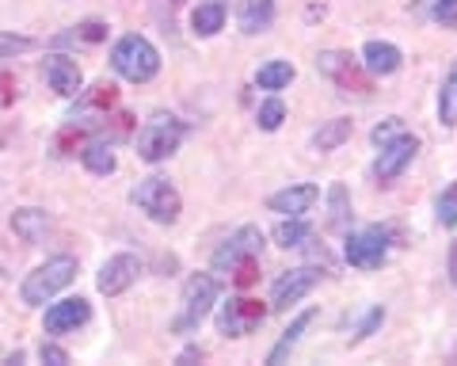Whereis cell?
<instances>
[{"mask_svg":"<svg viewBox=\"0 0 457 366\" xmlns=\"http://www.w3.org/2000/svg\"><path fill=\"white\" fill-rule=\"evenodd\" d=\"M111 65H114V73L126 77L130 84H145L161 69V54H156V46L145 35H122L111 50Z\"/></svg>","mask_w":457,"mask_h":366,"instance_id":"obj_1","label":"cell"},{"mask_svg":"<svg viewBox=\"0 0 457 366\" xmlns=\"http://www.w3.org/2000/svg\"><path fill=\"white\" fill-rule=\"evenodd\" d=\"M73 279H77V260L73 256H54L23 279L20 298H23V305H46L54 294H62Z\"/></svg>","mask_w":457,"mask_h":366,"instance_id":"obj_2","label":"cell"},{"mask_svg":"<svg viewBox=\"0 0 457 366\" xmlns=\"http://www.w3.org/2000/svg\"><path fill=\"white\" fill-rule=\"evenodd\" d=\"M179 142H183V122L176 115H153L137 134V157L156 164L171 157L179 149Z\"/></svg>","mask_w":457,"mask_h":366,"instance_id":"obj_3","label":"cell"},{"mask_svg":"<svg viewBox=\"0 0 457 366\" xmlns=\"http://www.w3.org/2000/svg\"><path fill=\"white\" fill-rule=\"evenodd\" d=\"M114 100H119V92H114V84L99 80L92 84V88H80L77 92V107L69 111V126H77V130H96V126H107V111L114 107Z\"/></svg>","mask_w":457,"mask_h":366,"instance_id":"obj_4","label":"cell"},{"mask_svg":"<svg viewBox=\"0 0 457 366\" xmlns=\"http://www.w3.org/2000/svg\"><path fill=\"white\" fill-rule=\"evenodd\" d=\"M134 203L145 210V214H149L156 225H171V221L179 218V210H183L179 191L171 187L164 176H149V179L134 191Z\"/></svg>","mask_w":457,"mask_h":366,"instance_id":"obj_5","label":"cell"},{"mask_svg":"<svg viewBox=\"0 0 457 366\" xmlns=\"http://www.w3.org/2000/svg\"><path fill=\"white\" fill-rule=\"evenodd\" d=\"M213 302H218V283L213 275H191L183 287V313L176 317V332H195L210 317Z\"/></svg>","mask_w":457,"mask_h":366,"instance_id":"obj_6","label":"cell"},{"mask_svg":"<svg viewBox=\"0 0 457 366\" xmlns=\"http://www.w3.org/2000/svg\"><path fill=\"white\" fill-rule=\"evenodd\" d=\"M389 229L385 225H370V229L362 233H351L347 237V260L351 267H362V271H374V267H381L385 252H389Z\"/></svg>","mask_w":457,"mask_h":366,"instance_id":"obj_7","label":"cell"},{"mask_svg":"<svg viewBox=\"0 0 457 366\" xmlns=\"http://www.w3.org/2000/svg\"><path fill=\"white\" fill-rule=\"evenodd\" d=\"M263 317H267V309L263 302H255V298H233V302H225L221 309V317H218V329L221 336H248L263 325Z\"/></svg>","mask_w":457,"mask_h":366,"instance_id":"obj_8","label":"cell"},{"mask_svg":"<svg viewBox=\"0 0 457 366\" xmlns=\"http://www.w3.org/2000/svg\"><path fill=\"white\" fill-rule=\"evenodd\" d=\"M137 271H141V260L130 256V252H119V256H111L104 267H99L96 287H99V294H107V298H119V294H126L134 287Z\"/></svg>","mask_w":457,"mask_h":366,"instance_id":"obj_9","label":"cell"},{"mask_svg":"<svg viewBox=\"0 0 457 366\" xmlns=\"http://www.w3.org/2000/svg\"><path fill=\"white\" fill-rule=\"evenodd\" d=\"M263 248V233L255 229V225H245V229H237L228 241L213 252V271H233V263H240L245 256H260Z\"/></svg>","mask_w":457,"mask_h":366,"instance_id":"obj_10","label":"cell"},{"mask_svg":"<svg viewBox=\"0 0 457 366\" xmlns=\"http://www.w3.org/2000/svg\"><path fill=\"white\" fill-rule=\"evenodd\" d=\"M317 69H320L324 77H332L339 88H347V92H366V88H370V80L362 77L359 62H354L351 54H343V50H328V54H320V58H317Z\"/></svg>","mask_w":457,"mask_h":366,"instance_id":"obj_11","label":"cell"},{"mask_svg":"<svg viewBox=\"0 0 457 366\" xmlns=\"http://www.w3.org/2000/svg\"><path fill=\"white\" fill-rule=\"evenodd\" d=\"M416 153H420V142H416L411 134L393 137V142H385V146H381V157H378V164H374V176H378L381 183L396 179V176L411 164V157H416Z\"/></svg>","mask_w":457,"mask_h":366,"instance_id":"obj_12","label":"cell"},{"mask_svg":"<svg viewBox=\"0 0 457 366\" xmlns=\"http://www.w3.org/2000/svg\"><path fill=\"white\" fill-rule=\"evenodd\" d=\"M317 279H320L317 267H294V271H286L275 283V290H270V305H275V309H290L294 302H302L305 294L317 287Z\"/></svg>","mask_w":457,"mask_h":366,"instance_id":"obj_13","label":"cell"},{"mask_svg":"<svg viewBox=\"0 0 457 366\" xmlns=\"http://www.w3.org/2000/svg\"><path fill=\"white\" fill-rule=\"evenodd\" d=\"M92 317V305L84 298H65V302H54L46 309V332L62 336V332H77L80 325H88Z\"/></svg>","mask_w":457,"mask_h":366,"instance_id":"obj_14","label":"cell"},{"mask_svg":"<svg viewBox=\"0 0 457 366\" xmlns=\"http://www.w3.org/2000/svg\"><path fill=\"white\" fill-rule=\"evenodd\" d=\"M42 73H46V84L57 92V96H77L80 92V65L73 58H65V54H50L46 65H42Z\"/></svg>","mask_w":457,"mask_h":366,"instance_id":"obj_15","label":"cell"},{"mask_svg":"<svg viewBox=\"0 0 457 366\" xmlns=\"http://www.w3.org/2000/svg\"><path fill=\"white\" fill-rule=\"evenodd\" d=\"M320 199V187L317 183H297V187H286L278 195H270L267 206L275 210V214H286V218H302L305 210H312V203Z\"/></svg>","mask_w":457,"mask_h":366,"instance_id":"obj_16","label":"cell"},{"mask_svg":"<svg viewBox=\"0 0 457 366\" xmlns=\"http://www.w3.org/2000/svg\"><path fill=\"white\" fill-rule=\"evenodd\" d=\"M362 62L370 73H378V77H389L400 69V62H404V54H400L393 42H381V38H370L366 46H362Z\"/></svg>","mask_w":457,"mask_h":366,"instance_id":"obj_17","label":"cell"},{"mask_svg":"<svg viewBox=\"0 0 457 366\" xmlns=\"http://www.w3.org/2000/svg\"><path fill=\"white\" fill-rule=\"evenodd\" d=\"M237 23L245 35H260L275 23V0H240L237 8Z\"/></svg>","mask_w":457,"mask_h":366,"instance_id":"obj_18","label":"cell"},{"mask_svg":"<svg viewBox=\"0 0 457 366\" xmlns=\"http://www.w3.org/2000/svg\"><path fill=\"white\" fill-rule=\"evenodd\" d=\"M12 229H16L20 241L35 245V241H42V237H46L50 218H46V210H38V206H23V210H16V214H12Z\"/></svg>","mask_w":457,"mask_h":366,"instance_id":"obj_19","label":"cell"},{"mask_svg":"<svg viewBox=\"0 0 457 366\" xmlns=\"http://www.w3.org/2000/svg\"><path fill=\"white\" fill-rule=\"evenodd\" d=\"M312 320H317V309H305V313H302V317H297V320H294V325H290V329H286V336H282V340H278L275 347H270V355H267V362H270V366H278V362H282V359H286V355H290V351L297 347V340H302V332H305V329L312 325Z\"/></svg>","mask_w":457,"mask_h":366,"instance_id":"obj_20","label":"cell"},{"mask_svg":"<svg viewBox=\"0 0 457 366\" xmlns=\"http://www.w3.org/2000/svg\"><path fill=\"white\" fill-rule=\"evenodd\" d=\"M351 119H328L317 134H312V149H320V153H332V149H339L343 142L351 137Z\"/></svg>","mask_w":457,"mask_h":366,"instance_id":"obj_21","label":"cell"},{"mask_svg":"<svg viewBox=\"0 0 457 366\" xmlns=\"http://www.w3.org/2000/svg\"><path fill=\"white\" fill-rule=\"evenodd\" d=\"M80 161H84V168H88V172H96V176H111L114 168H119L111 142H88V146H84V153H80Z\"/></svg>","mask_w":457,"mask_h":366,"instance_id":"obj_22","label":"cell"},{"mask_svg":"<svg viewBox=\"0 0 457 366\" xmlns=\"http://www.w3.org/2000/svg\"><path fill=\"white\" fill-rule=\"evenodd\" d=\"M225 27V8L221 4H198L191 12V31L198 38H210V35H218Z\"/></svg>","mask_w":457,"mask_h":366,"instance_id":"obj_23","label":"cell"},{"mask_svg":"<svg viewBox=\"0 0 457 366\" xmlns=\"http://www.w3.org/2000/svg\"><path fill=\"white\" fill-rule=\"evenodd\" d=\"M290 80H294V65L290 62H267V65H260V73H255V84L267 88V92L290 88Z\"/></svg>","mask_w":457,"mask_h":366,"instance_id":"obj_24","label":"cell"},{"mask_svg":"<svg viewBox=\"0 0 457 366\" xmlns=\"http://www.w3.org/2000/svg\"><path fill=\"white\" fill-rule=\"evenodd\" d=\"M438 119L446 122V126L457 122V62H453V69H450L446 84H442V96H438Z\"/></svg>","mask_w":457,"mask_h":366,"instance_id":"obj_25","label":"cell"},{"mask_svg":"<svg viewBox=\"0 0 457 366\" xmlns=\"http://www.w3.org/2000/svg\"><path fill=\"white\" fill-rule=\"evenodd\" d=\"M305 241H309V225L305 221L290 218V221H278L275 225V245L278 248H297V245H305Z\"/></svg>","mask_w":457,"mask_h":366,"instance_id":"obj_26","label":"cell"},{"mask_svg":"<svg viewBox=\"0 0 457 366\" xmlns=\"http://www.w3.org/2000/svg\"><path fill=\"white\" fill-rule=\"evenodd\" d=\"M328 203H332V218H328V225L332 229H343L351 218V206H347V191H343V183H336L332 191H328Z\"/></svg>","mask_w":457,"mask_h":366,"instance_id":"obj_27","label":"cell"},{"mask_svg":"<svg viewBox=\"0 0 457 366\" xmlns=\"http://www.w3.org/2000/svg\"><path fill=\"white\" fill-rule=\"evenodd\" d=\"M286 119V104L278 100V96H270V100L260 107V115H255V122H260V130H278Z\"/></svg>","mask_w":457,"mask_h":366,"instance_id":"obj_28","label":"cell"},{"mask_svg":"<svg viewBox=\"0 0 457 366\" xmlns=\"http://www.w3.org/2000/svg\"><path fill=\"white\" fill-rule=\"evenodd\" d=\"M35 46V38H27V35H8V31H0V62H8V58H16V54H27Z\"/></svg>","mask_w":457,"mask_h":366,"instance_id":"obj_29","label":"cell"},{"mask_svg":"<svg viewBox=\"0 0 457 366\" xmlns=\"http://www.w3.org/2000/svg\"><path fill=\"white\" fill-rule=\"evenodd\" d=\"M438 221L446 225V229L457 225V183H450V187L438 195Z\"/></svg>","mask_w":457,"mask_h":366,"instance_id":"obj_30","label":"cell"},{"mask_svg":"<svg viewBox=\"0 0 457 366\" xmlns=\"http://www.w3.org/2000/svg\"><path fill=\"white\" fill-rule=\"evenodd\" d=\"M255 279H260V263H255V256H245L240 263H233V283L237 287H252Z\"/></svg>","mask_w":457,"mask_h":366,"instance_id":"obj_31","label":"cell"},{"mask_svg":"<svg viewBox=\"0 0 457 366\" xmlns=\"http://www.w3.org/2000/svg\"><path fill=\"white\" fill-rule=\"evenodd\" d=\"M400 134H404V122H400V119H385L381 126H374V146L381 149L385 142H393V137H400Z\"/></svg>","mask_w":457,"mask_h":366,"instance_id":"obj_32","label":"cell"},{"mask_svg":"<svg viewBox=\"0 0 457 366\" xmlns=\"http://www.w3.org/2000/svg\"><path fill=\"white\" fill-rule=\"evenodd\" d=\"M431 16H435V23L450 27V31H457V0H438Z\"/></svg>","mask_w":457,"mask_h":366,"instance_id":"obj_33","label":"cell"},{"mask_svg":"<svg viewBox=\"0 0 457 366\" xmlns=\"http://www.w3.org/2000/svg\"><path fill=\"white\" fill-rule=\"evenodd\" d=\"M77 35H80L84 42H104V38H107V23L88 20V23H80V27H77Z\"/></svg>","mask_w":457,"mask_h":366,"instance_id":"obj_34","label":"cell"},{"mask_svg":"<svg viewBox=\"0 0 457 366\" xmlns=\"http://www.w3.org/2000/svg\"><path fill=\"white\" fill-rule=\"evenodd\" d=\"M38 355H42V362H50V366H65V362H69V351L57 347V344H42Z\"/></svg>","mask_w":457,"mask_h":366,"instance_id":"obj_35","label":"cell"},{"mask_svg":"<svg viewBox=\"0 0 457 366\" xmlns=\"http://www.w3.org/2000/svg\"><path fill=\"white\" fill-rule=\"evenodd\" d=\"M12 100H16V77L0 73V107H8Z\"/></svg>","mask_w":457,"mask_h":366,"instance_id":"obj_36","label":"cell"},{"mask_svg":"<svg viewBox=\"0 0 457 366\" xmlns=\"http://www.w3.org/2000/svg\"><path fill=\"white\" fill-rule=\"evenodd\" d=\"M381 320H385V309H370V317L362 320V329H359V336H370V332H374V329L381 325Z\"/></svg>","mask_w":457,"mask_h":366,"instance_id":"obj_37","label":"cell"},{"mask_svg":"<svg viewBox=\"0 0 457 366\" xmlns=\"http://www.w3.org/2000/svg\"><path fill=\"white\" fill-rule=\"evenodd\" d=\"M450 279L457 283V241H453V248H450Z\"/></svg>","mask_w":457,"mask_h":366,"instance_id":"obj_38","label":"cell"}]
</instances>
